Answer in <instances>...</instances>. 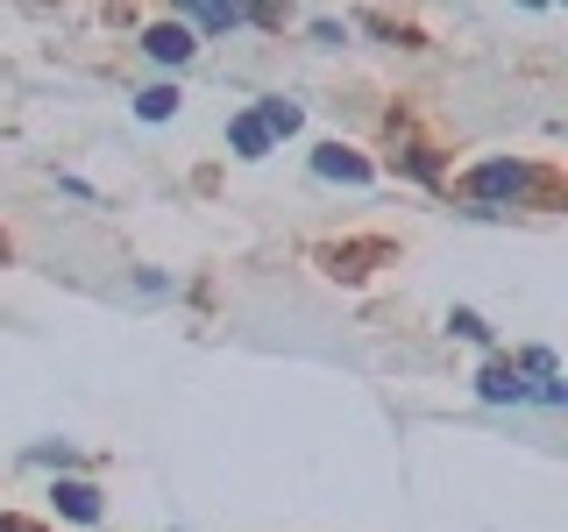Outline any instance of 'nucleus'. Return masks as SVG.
Here are the masks:
<instances>
[{"mask_svg":"<svg viewBox=\"0 0 568 532\" xmlns=\"http://www.w3.org/2000/svg\"><path fill=\"white\" fill-rule=\"evenodd\" d=\"M540 185H547V177L532 171V164H476L469 177H462V192L476 200V213H497V200L519 206V200H532Z\"/></svg>","mask_w":568,"mask_h":532,"instance_id":"obj_1","label":"nucleus"},{"mask_svg":"<svg viewBox=\"0 0 568 532\" xmlns=\"http://www.w3.org/2000/svg\"><path fill=\"white\" fill-rule=\"evenodd\" d=\"M313 171L320 177H342V185H369V164L355 150H342V142H320V150H313Z\"/></svg>","mask_w":568,"mask_h":532,"instance_id":"obj_2","label":"nucleus"},{"mask_svg":"<svg viewBox=\"0 0 568 532\" xmlns=\"http://www.w3.org/2000/svg\"><path fill=\"white\" fill-rule=\"evenodd\" d=\"M476 390H484L490 405H519V398H532V383H526L511 362H484V377H476Z\"/></svg>","mask_w":568,"mask_h":532,"instance_id":"obj_3","label":"nucleus"},{"mask_svg":"<svg viewBox=\"0 0 568 532\" xmlns=\"http://www.w3.org/2000/svg\"><path fill=\"white\" fill-rule=\"evenodd\" d=\"M142 50H150V58H164V64H185L192 58V29L185 22H156L150 35H142Z\"/></svg>","mask_w":568,"mask_h":532,"instance_id":"obj_4","label":"nucleus"},{"mask_svg":"<svg viewBox=\"0 0 568 532\" xmlns=\"http://www.w3.org/2000/svg\"><path fill=\"white\" fill-rule=\"evenodd\" d=\"M50 497H58V511H64L71 525H93V519H100V490H93V483H58Z\"/></svg>","mask_w":568,"mask_h":532,"instance_id":"obj_5","label":"nucleus"},{"mask_svg":"<svg viewBox=\"0 0 568 532\" xmlns=\"http://www.w3.org/2000/svg\"><path fill=\"white\" fill-rule=\"evenodd\" d=\"M256 121H263V135H271V142H277V135H298V106H292V100H263Z\"/></svg>","mask_w":568,"mask_h":532,"instance_id":"obj_6","label":"nucleus"},{"mask_svg":"<svg viewBox=\"0 0 568 532\" xmlns=\"http://www.w3.org/2000/svg\"><path fill=\"white\" fill-rule=\"evenodd\" d=\"M227 142H235L242 156H271V135H263V121H256V114H242L235 129H227Z\"/></svg>","mask_w":568,"mask_h":532,"instance_id":"obj_7","label":"nucleus"},{"mask_svg":"<svg viewBox=\"0 0 568 532\" xmlns=\"http://www.w3.org/2000/svg\"><path fill=\"white\" fill-rule=\"evenodd\" d=\"M135 114L142 121H171L178 114V85H150V93H135Z\"/></svg>","mask_w":568,"mask_h":532,"instance_id":"obj_8","label":"nucleus"},{"mask_svg":"<svg viewBox=\"0 0 568 532\" xmlns=\"http://www.w3.org/2000/svg\"><path fill=\"white\" fill-rule=\"evenodd\" d=\"M235 22H248V14H242V8H221V0L192 8V29H206V35H221V29H235Z\"/></svg>","mask_w":568,"mask_h":532,"instance_id":"obj_9","label":"nucleus"},{"mask_svg":"<svg viewBox=\"0 0 568 532\" xmlns=\"http://www.w3.org/2000/svg\"><path fill=\"white\" fill-rule=\"evenodd\" d=\"M448 327L462 334V341H484V348H490V327H484V319H476L469 306H455V313H448Z\"/></svg>","mask_w":568,"mask_h":532,"instance_id":"obj_10","label":"nucleus"},{"mask_svg":"<svg viewBox=\"0 0 568 532\" xmlns=\"http://www.w3.org/2000/svg\"><path fill=\"white\" fill-rule=\"evenodd\" d=\"M519 369H532V377H555V355H547V348H526Z\"/></svg>","mask_w":568,"mask_h":532,"instance_id":"obj_11","label":"nucleus"},{"mask_svg":"<svg viewBox=\"0 0 568 532\" xmlns=\"http://www.w3.org/2000/svg\"><path fill=\"white\" fill-rule=\"evenodd\" d=\"M0 532H36V525H22V519H0Z\"/></svg>","mask_w":568,"mask_h":532,"instance_id":"obj_12","label":"nucleus"},{"mask_svg":"<svg viewBox=\"0 0 568 532\" xmlns=\"http://www.w3.org/2000/svg\"><path fill=\"white\" fill-rule=\"evenodd\" d=\"M0 256H8V242H0Z\"/></svg>","mask_w":568,"mask_h":532,"instance_id":"obj_13","label":"nucleus"}]
</instances>
